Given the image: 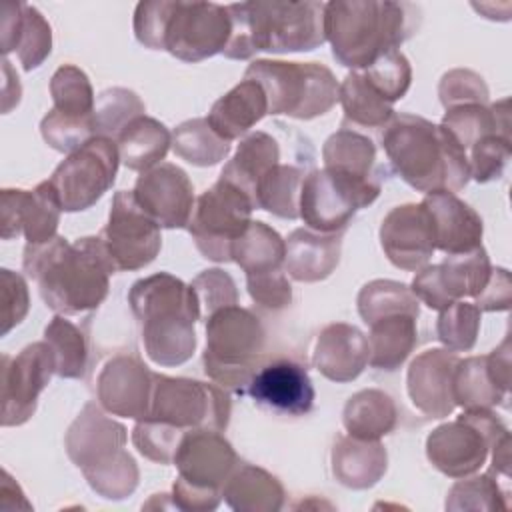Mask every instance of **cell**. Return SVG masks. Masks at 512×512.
Masks as SVG:
<instances>
[{
    "instance_id": "40",
    "label": "cell",
    "mask_w": 512,
    "mask_h": 512,
    "mask_svg": "<svg viewBox=\"0 0 512 512\" xmlns=\"http://www.w3.org/2000/svg\"><path fill=\"white\" fill-rule=\"evenodd\" d=\"M306 172L302 166L276 164L258 182L254 192V208H262L274 216L298 218L300 188Z\"/></svg>"
},
{
    "instance_id": "5",
    "label": "cell",
    "mask_w": 512,
    "mask_h": 512,
    "mask_svg": "<svg viewBox=\"0 0 512 512\" xmlns=\"http://www.w3.org/2000/svg\"><path fill=\"white\" fill-rule=\"evenodd\" d=\"M148 358L158 366H180L196 352L194 324L200 306L190 284L168 272L140 278L128 292Z\"/></svg>"
},
{
    "instance_id": "52",
    "label": "cell",
    "mask_w": 512,
    "mask_h": 512,
    "mask_svg": "<svg viewBox=\"0 0 512 512\" xmlns=\"http://www.w3.org/2000/svg\"><path fill=\"white\" fill-rule=\"evenodd\" d=\"M438 96L446 110L460 104H488L490 100L484 78L466 68H454L446 72L438 84Z\"/></svg>"
},
{
    "instance_id": "16",
    "label": "cell",
    "mask_w": 512,
    "mask_h": 512,
    "mask_svg": "<svg viewBox=\"0 0 512 512\" xmlns=\"http://www.w3.org/2000/svg\"><path fill=\"white\" fill-rule=\"evenodd\" d=\"M116 272L146 268L162 248L158 222L136 202L132 190H118L108 222L98 234Z\"/></svg>"
},
{
    "instance_id": "12",
    "label": "cell",
    "mask_w": 512,
    "mask_h": 512,
    "mask_svg": "<svg viewBox=\"0 0 512 512\" xmlns=\"http://www.w3.org/2000/svg\"><path fill=\"white\" fill-rule=\"evenodd\" d=\"M378 176H358L338 168L310 170L300 188L298 216L316 232H342L352 216L380 196Z\"/></svg>"
},
{
    "instance_id": "7",
    "label": "cell",
    "mask_w": 512,
    "mask_h": 512,
    "mask_svg": "<svg viewBox=\"0 0 512 512\" xmlns=\"http://www.w3.org/2000/svg\"><path fill=\"white\" fill-rule=\"evenodd\" d=\"M326 2L252 0L226 4L232 36L224 56L246 60L256 52H308L326 42Z\"/></svg>"
},
{
    "instance_id": "53",
    "label": "cell",
    "mask_w": 512,
    "mask_h": 512,
    "mask_svg": "<svg viewBox=\"0 0 512 512\" xmlns=\"http://www.w3.org/2000/svg\"><path fill=\"white\" fill-rule=\"evenodd\" d=\"M192 290L196 292L198 306H200V316L208 318L216 310L224 306L238 304V290L236 282L232 276L220 268H210L202 270L194 280H192Z\"/></svg>"
},
{
    "instance_id": "14",
    "label": "cell",
    "mask_w": 512,
    "mask_h": 512,
    "mask_svg": "<svg viewBox=\"0 0 512 512\" xmlns=\"http://www.w3.org/2000/svg\"><path fill=\"white\" fill-rule=\"evenodd\" d=\"M254 204L236 184L218 178L204 190L188 222V232L206 260L230 262L234 242L250 226Z\"/></svg>"
},
{
    "instance_id": "37",
    "label": "cell",
    "mask_w": 512,
    "mask_h": 512,
    "mask_svg": "<svg viewBox=\"0 0 512 512\" xmlns=\"http://www.w3.org/2000/svg\"><path fill=\"white\" fill-rule=\"evenodd\" d=\"M120 162L136 172H146L164 160L172 134L170 130L150 116L134 118L116 138Z\"/></svg>"
},
{
    "instance_id": "3",
    "label": "cell",
    "mask_w": 512,
    "mask_h": 512,
    "mask_svg": "<svg viewBox=\"0 0 512 512\" xmlns=\"http://www.w3.org/2000/svg\"><path fill=\"white\" fill-rule=\"evenodd\" d=\"M380 144L394 172L418 192H458L470 180L468 154L442 124L394 112Z\"/></svg>"
},
{
    "instance_id": "23",
    "label": "cell",
    "mask_w": 512,
    "mask_h": 512,
    "mask_svg": "<svg viewBox=\"0 0 512 512\" xmlns=\"http://www.w3.org/2000/svg\"><path fill=\"white\" fill-rule=\"evenodd\" d=\"M154 372L136 356L118 354L98 374L96 394L100 406L124 418L142 420L150 410Z\"/></svg>"
},
{
    "instance_id": "34",
    "label": "cell",
    "mask_w": 512,
    "mask_h": 512,
    "mask_svg": "<svg viewBox=\"0 0 512 512\" xmlns=\"http://www.w3.org/2000/svg\"><path fill=\"white\" fill-rule=\"evenodd\" d=\"M416 316L392 314L370 324L368 364L376 370L392 372L402 366L418 342Z\"/></svg>"
},
{
    "instance_id": "36",
    "label": "cell",
    "mask_w": 512,
    "mask_h": 512,
    "mask_svg": "<svg viewBox=\"0 0 512 512\" xmlns=\"http://www.w3.org/2000/svg\"><path fill=\"white\" fill-rule=\"evenodd\" d=\"M276 164H280L278 142L268 132L258 130L238 144L236 154L224 164L220 178L242 188L254 204V192L260 178Z\"/></svg>"
},
{
    "instance_id": "33",
    "label": "cell",
    "mask_w": 512,
    "mask_h": 512,
    "mask_svg": "<svg viewBox=\"0 0 512 512\" xmlns=\"http://www.w3.org/2000/svg\"><path fill=\"white\" fill-rule=\"evenodd\" d=\"M398 410L390 394L366 388L352 394L342 410V424L348 436L360 440H380L396 426Z\"/></svg>"
},
{
    "instance_id": "43",
    "label": "cell",
    "mask_w": 512,
    "mask_h": 512,
    "mask_svg": "<svg viewBox=\"0 0 512 512\" xmlns=\"http://www.w3.org/2000/svg\"><path fill=\"white\" fill-rule=\"evenodd\" d=\"M322 160L328 168H338L358 176H376V146L374 142L356 130L340 128L322 146Z\"/></svg>"
},
{
    "instance_id": "24",
    "label": "cell",
    "mask_w": 512,
    "mask_h": 512,
    "mask_svg": "<svg viewBox=\"0 0 512 512\" xmlns=\"http://www.w3.org/2000/svg\"><path fill=\"white\" fill-rule=\"evenodd\" d=\"M246 394L256 404L288 416H304L314 406V386L306 368L288 358L262 362L252 374Z\"/></svg>"
},
{
    "instance_id": "48",
    "label": "cell",
    "mask_w": 512,
    "mask_h": 512,
    "mask_svg": "<svg viewBox=\"0 0 512 512\" xmlns=\"http://www.w3.org/2000/svg\"><path fill=\"white\" fill-rule=\"evenodd\" d=\"M446 510H508V502L492 472L470 474L450 488Z\"/></svg>"
},
{
    "instance_id": "35",
    "label": "cell",
    "mask_w": 512,
    "mask_h": 512,
    "mask_svg": "<svg viewBox=\"0 0 512 512\" xmlns=\"http://www.w3.org/2000/svg\"><path fill=\"white\" fill-rule=\"evenodd\" d=\"M440 124L468 154V148L488 134L510 136V100L504 98L492 106L460 104L448 108Z\"/></svg>"
},
{
    "instance_id": "51",
    "label": "cell",
    "mask_w": 512,
    "mask_h": 512,
    "mask_svg": "<svg viewBox=\"0 0 512 512\" xmlns=\"http://www.w3.org/2000/svg\"><path fill=\"white\" fill-rule=\"evenodd\" d=\"M468 150H470V156H468L470 178L484 184L502 176L512 156V140L510 136L488 134L476 140Z\"/></svg>"
},
{
    "instance_id": "8",
    "label": "cell",
    "mask_w": 512,
    "mask_h": 512,
    "mask_svg": "<svg viewBox=\"0 0 512 512\" xmlns=\"http://www.w3.org/2000/svg\"><path fill=\"white\" fill-rule=\"evenodd\" d=\"M126 428L88 402L70 424L64 444L90 488L106 500H122L138 486V466L126 450Z\"/></svg>"
},
{
    "instance_id": "29",
    "label": "cell",
    "mask_w": 512,
    "mask_h": 512,
    "mask_svg": "<svg viewBox=\"0 0 512 512\" xmlns=\"http://www.w3.org/2000/svg\"><path fill=\"white\" fill-rule=\"evenodd\" d=\"M342 232H316L310 228H296L286 238L284 270L296 282H320L328 278L342 252Z\"/></svg>"
},
{
    "instance_id": "38",
    "label": "cell",
    "mask_w": 512,
    "mask_h": 512,
    "mask_svg": "<svg viewBox=\"0 0 512 512\" xmlns=\"http://www.w3.org/2000/svg\"><path fill=\"white\" fill-rule=\"evenodd\" d=\"M286 240L266 222H250L246 232L232 246V260L246 276L284 270Z\"/></svg>"
},
{
    "instance_id": "41",
    "label": "cell",
    "mask_w": 512,
    "mask_h": 512,
    "mask_svg": "<svg viewBox=\"0 0 512 512\" xmlns=\"http://www.w3.org/2000/svg\"><path fill=\"white\" fill-rule=\"evenodd\" d=\"M360 318L370 326L378 318L392 314L420 316L418 298L412 290L396 280H370L364 284L356 298Z\"/></svg>"
},
{
    "instance_id": "19",
    "label": "cell",
    "mask_w": 512,
    "mask_h": 512,
    "mask_svg": "<svg viewBox=\"0 0 512 512\" xmlns=\"http://www.w3.org/2000/svg\"><path fill=\"white\" fill-rule=\"evenodd\" d=\"M380 244L396 268L408 272L424 268L436 250L428 208L422 202L394 206L380 224Z\"/></svg>"
},
{
    "instance_id": "49",
    "label": "cell",
    "mask_w": 512,
    "mask_h": 512,
    "mask_svg": "<svg viewBox=\"0 0 512 512\" xmlns=\"http://www.w3.org/2000/svg\"><path fill=\"white\" fill-rule=\"evenodd\" d=\"M372 88L390 104L400 100L412 82V68L408 58L400 50H392L380 56L374 64L360 70Z\"/></svg>"
},
{
    "instance_id": "42",
    "label": "cell",
    "mask_w": 512,
    "mask_h": 512,
    "mask_svg": "<svg viewBox=\"0 0 512 512\" xmlns=\"http://www.w3.org/2000/svg\"><path fill=\"white\" fill-rule=\"evenodd\" d=\"M172 148L194 166H214L228 156L230 142L220 138L206 118H192L174 128Z\"/></svg>"
},
{
    "instance_id": "10",
    "label": "cell",
    "mask_w": 512,
    "mask_h": 512,
    "mask_svg": "<svg viewBox=\"0 0 512 512\" xmlns=\"http://www.w3.org/2000/svg\"><path fill=\"white\" fill-rule=\"evenodd\" d=\"M178 478L172 484V502L178 510L208 512L222 500V486L240 464L232 444L218 430H192L174 454Z\"/></svg>"
},
{
    "instance_id": "26",
    "label": "cell",
    "mask_w": 512,
    "mask_h": 512,
    "mask_svg": "<svg viewBox=\"0 0 512 512\" xmlns=\"http://www.w3.org/2000/svg\"><path fill=\"white\" fill-rule=\"evenodd\" d=\"M368 358V338L362 330L346 322H334L322 328L312 354L316 370L338 384L358 378L366 368Z\"/></svg>"
},
{
    "instance_id": "44",
    "label": "cell",
    "mask_w": 512,
    "mask_h": 512,
    "mask_svg": "<svg viewBox=\"0 0 512 512\" xmlns=\"http://www.w3.org/2000/svg\"><path fill=\"white\" fill-rule=\"evenodd\" d=\"M44 340L52 348L56 374L60 378H82L88 366V344L84 332L66 320L62 314L54 316L44 328Z\"/></svg>"
},
{
    "instance_id": "15",
    "label": "cell",
    "mask_w": 512,
    "mask_h": 512,
    "mask_svg": "<svg viewBox=\"0 0 512 512\" xmlns=\"http://www.w3.org/2000/svg\"><path fill=\"white\" fill-rule=\"evenodd\" d=\"M118 164V144L104 136H96L68 154L50 176L62 210L80 212L94 206L114 184Z\"/></svg>"
},
{
    "instance_id": "6",
    "label": "cell",
    "mask_w": 512,
    "mask_h": 512,
    "mask_svg": "<svg viewBox=\"0 0 512 512\" xmlns=\"http://www.w3.org/2000/svg\"><path fill=\"white\" fill-rule=\"evenodd\" d=\"M134 34L150 50L200 62L224 52L232 36V18L228 6L216 2L146 0L136 4Z\"/></svg>"
},
{
    "instance_id": "9",
    "label": "cell",
    "mask_w": 512,
    "mask_h": 512,
    "mask_svg": "<svg viewBox=\"0 0 512 512\" xmlns=\"http://www.w3.org/2000/svg\"><path fill=\"white\" fill-rule=\"evenodd\" d=\"M266 332L260 318L238 304L224 306L206 318L204 372L218 386L246 392V386L262 364Z\"/></svg>"
},
{
    "instance_id": "28",
    "label": "cell",
    "mask_w": 512,
    "mask_h": 512,
    "mask_svg": "<svg viewBox=\"0 0 512 512\" xmlns=\"http://www.w3.org/2000/svg\"><path fill=\"white\" fill-rule=\"evenodd\" d=\"M2 54L16 52L26 72L38 68L52 50V30L46 18L30 4L8 2L2 6Z\"/></svg>"
},
{
    "instance_id": "20",
    "label": "cell",
    "mask_w": 512,
    "mask_h": 512,
    "mask_svg": "<svg viewBox=\"0 0 512 512\" xmlns=\"http://www.w3.org/2000/svg\"><path fill=\"white\" fill-rule=\"evenodd\" d=\"M132 192L160 228H188L196 200L194 186L180 166L160 162L138 176Z\"/></svg>"
},
{
    "instance_id": "18",
    "label": "cell",
    "mask_w": 512,
    "mask_h": 512,
    "mask_svg": "<svg viewBox=\"0 0 512 512\" xmlns=\"http://www.w3.org/2000/svg\"><path fill=\"white\" fill-rule=\"evenodd\" d=\"M52 374L56 362L46 340L28 344L16 356L2 354V426H20L34 416Z\"/></svg>"
},
{
    "instance_id": "31",
    "label": "cell",
    "mask_w": 512,
    "mask_h": 512,
    "mask_svg": "<svg viewBox=\"0 0 512 512\" xmlns=\"http://www.w3.org/2000/svg\"><path fill=\"white\" fill-rule=\"evenodd\" d=\"M388 468V454L380 440L338 436L332 446V474L352 490L374 486Z\"/></svg>"
},
{
    "instance_id": "11",
    "label": "cell",
    "mask_w": 512,
    "mask_h": 512,
    "mask_svg": "<svg viewBox=\"0 0 512 512\" xmlns=\"http://www.w3.org/2000/svg\"><path fill=\"white\" fill-rule=\"evenodd\" d=\"M244 78L256 80L268 100V114L312 120L338 102V82L320 62L254 60Z\"/></svg>"
},
{
    "instance_id": "22",
    "label": "cell",
    "mask_w": 512,
    "mask_h": 512,
    "mask_svg": "<svg viewBox=\"0 0 512 512\" xmlns=\"http://www.w3.org/2000/svg\"><path fill=\"white\" fill-rule=\"evenodd\" d=\"M510 338L486 356L458 360L452 380L454 404L464 410H492L510 392Z\"/></svg>"
},
{
    "instance_id": "4",
    "label": "cell",
    "mask_w": 512,
    "mask_h": 512,
    "mask_svg": "<svg viewBox=\"0 0 512 512\" xmlns=\"http://www.w3.org/2000/svg\"><path fill=\"white\" fill-rule=\"evenodd\" d=\"M420 24V8L388 0H334L324 4V34L334 58L364 70L380 56L398 50Z\"/></svg>"
},
{
    "instance_id": "46",
    "label": "cell",
    "mask_w": 512,
    "mask_h": 512,
    "mask_svg": "<svg viewBox=\"0 0 512 512\" xmlns=\"http://www.w3.org/2000/svg\"><path fill=\"white\" fill-rule=\"evenodd\" d=\"M146 106L128 88H108L98 94L94 106L96 118V134L104 138H112L116 142L118 134L138 116H144Z\"/></svg>"
},
{
    "instance_id": "25",
    "label": "cell",
    "mask_w": 512,
    "mask_h": 512,
    "mask_svg": "<svg viewBox=\"0 0 512 512\" xmlns=\"http://www.w3.org/2000/svg\"><path fill=\"white\" fill-rule=\"evenodd\" d=\"M458 360V354L448 348H430L410 362L408 396L424 416L444 418L456 408L452 380Z\"/></svg>"
},
{
    "instance_id": "32",
    "label": "cell",
    "mask_w": 512,
    "mask_h": 512,
    "mask_svg": "<svg viewBox=\"0 0 512 512\" xmlns=\"http://www.w3.org/2000/svg\"><path fill=\"white\" fill-rule=\"evenodd\" d=\"M284 496L280 480L254 464H238L222 486V498L238 512H276Z\"/></svg>"
},
{
    "instance_id": "39",
    "label": "cell",
    "mask_w": 512,
    "mask_h": 512,
    "mask_svg": "<svg viewBox=\"0 0 512 512\" xmlns=\"http://www.w3.org/2000/svg\"><path fill=\"white\" fill-rule=\"evenodd\" d=\"M338 102L344 110V122L360 128H384L394 116L392 104L372 88L360 70H352L338 84Z\"/></svg>"
},
{
    "instance_id": "56",
    "label": "cell",
    "mask_w": 512,
    "mask_h": 512,
    "mask_svg": "<svg viewBox=\"0 0 512 512\" xmlns=\"http://www.w3.org/2000/svg\"><path fill=\"white\" fill-rule=\"evenodd\" d=\"M476 306L484 312H498L508 310L512 300V278L506 268H492L490 280L482 294L474 298Z\"/></svg>"
},
{
    "instance_id": "27",
    "label": "cell",
    "mask_w": 512,
    "mask_h": 512,
    "mask_svg": "<svg viewBox=\"0 0 512 512\" xmlns=\"http://www.w3.org/2000/svg\"><path fill=\"white\" fill-rule=\"evenodd\" d=\"M422 204L428 208L434 224L436 250L450 256L482 246L484 222L480 214L454 192L426 194Z\"/></svg>"
},
{
    "instance_id": "47",
    "label": "cell",
    "mask_w": 512,
    "mask_h": 512,
    "mask_svg": "<svg viewBox=\"0 0 512 512\" xmlns=\"http://www.w3.org/2000/svg\"><path fill=\"white\" fill-rule=\"evenodd\" d=\"M480 312L476 304L466 300H458L440 310L436 322L438 340L452 352L472 350L480 330Z\"/></svg>"
},
{
    "instance_id": "55",
    "label": "cell",
    "mask_w": 512,
    "mask_h": 512,
    "mask_svg": "<svg viewBox=\"0 0 512 512\" xmlns=\"http://www.w3.org/2000/svg\"><path fill=\"white\" fill-rule=\"evenodd\" d=\"M246 286L250 298L268 310H282L292 302V286L288 282L286 270L246 276Z\"/></svg>"
},
{
    "instance_id": "54",
    "label": "cell",
    "mask_w": 512,
    "mask_h": 512,
    "mask_svg": "<svg viewBox=\"0 0 512 512\" xmlns=\"http://www.w3.org/2000/svg\"><path fill=\"white\" fill-rule=\"evenodd\" d=\"M0 304H2V330L8 334L16 324L24 320L30 308V296L26 280L8 268L0 270Z\"/></svg>"
},
{
    "instance_id": "2",
    "label": "cell",
    "mask_w": 512,
    "mask_h": 512,
    "mask_svg": "<svg viewBox=\"0 0 512 512\" xmlns=\"http://www.w3.org/2000/svg\"><path fill=\"white\" fill-rule=\"evenodd\" d=\"M230 398L214 386L192 378L154 374L148 414L136 422L132 442L136 450L156 462L172 464L180 440L192 430H226Z\"/></svg>"
},
{
    "instance_id": "13",
    "label": "cell",
    "mask_w": 512,
    "mask_h": 512,
    "mask_svg": "<svg viewBox=\"0 0 512 512\" xmlns=\"http://www.w3.org/2000/svg\"><path fill=\"white\" fill-rule=\"evenodd\" d=\"M506 434H510L506 424L492 410H464L456 420L428 434L426 456L438 472L458 480L476 474L492 446Z\"/></svg>"
},
{
    "instance_id": "1",
    "label": "cell",
    "mask_w": 512,
    "mask_h": 512,
    "mask_svg": "<svg viewBox=\"0 0 512 512\" xmlns=\"http://www.w3.org/2000/svg\"><path fill=\"white\" fill-rule=\"evenodd\" d=\"M22 266L44 304L62 316L98 308L108 296L110 274L116 272L100 236L74 242L54 236L42 244H26Z\"/></svg>"
},
{
    "instance_id": "45",
    "label": "cell",
    "mask_w": 512,
    "mask_h": 512,
    "mask_svg": "<svg viewBox=\"0 0 512 512\" xmlns=\"http://www.w3.org/2000/svg\"><path fill=\"white\" fill-rule=\"evenodd\" d=\"M50 94L54 110L62 116L90 118L94 116V90L84 70L74 64L60 66L50 80Z\"/></svg>"
},
{
    "instance_id": "50",
    "label": "cell",
    "mask_w": 512,
    "mask_h": 512,
    "mask_svg": "<svg viewBox=\"0 0 512 512\" xmlns=\"http://www.w3.org/2000/svg\"><path fill=\"white\" fill-rule=\"evenodd\" d=\"M40 132L44 142L58 150L72 154L92 138H96V118H72V116H62L54 108L42 118L40 122Z\"/></svg>"
},
{
    "instance_id": "30",
    "label": "cell",
    "mask_w": 512,
    "mask_h": 512,
    "mask_svg": "<svg viewBox=\"0 0 512 512\" xmlns=\"http://www.w3.org/2000/svg\"><path fill=\"white\" fill-rule=\"evenodd\" d=\"M268 114V100L256 80L244 78L220 96L208 114V124L224 140H236Z\"/></svg>"
},
{
    "instance_id": "21",
    "label": "cell",
    "mask_w": 512,
    "mask_h": 512,
    "mask_svg": "<svg viewBox=\"0 0 512 512\" xmlns=\"http://www.w3.org/2000/svg\"><path fill=\"white\" fill-rule=\"evenodd\" d=\"M2 240L24 234L26 244H42L56 236L62 204L50 180L40 182L34 190H2Z\"/></svg>"
},
{
    "instance_id": "17",
    "label": "cell",
    "mask_w": 512,
    "mask_h": 512,
    "mask_svg": "<svg viewBox=\"0 0 512 512\" xmlns=\"http://www.w3.org/2000/svg\"><path fill=\"white\" fill-rule=\"evenodd\" d=\"M492 274L490 258L482 246L450 254L440 264L424 266L412 280V294L430 310H444L464 298H478Z\"/></svg>"
}]
</instances>
